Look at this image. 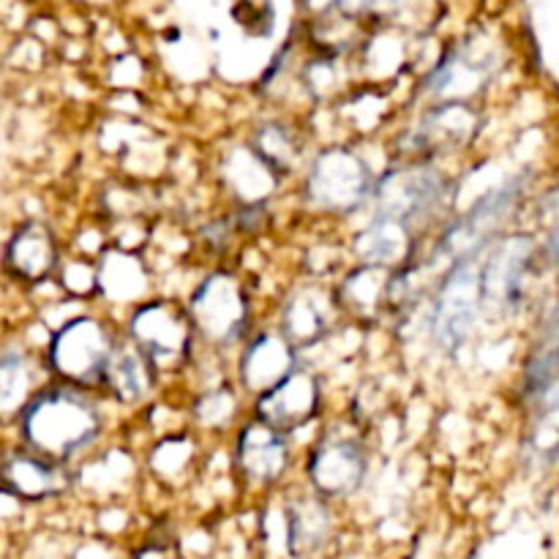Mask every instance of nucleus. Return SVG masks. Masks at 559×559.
Listing matches in <instances>:
<instances>
[{"instance_id":"obj_1","label":"nucleus","mask_w":559,"mask_h":559,"mask_svg":"<svg viewBox=\"0 0 559 559\" xmlns=\"http://www.w3.org/2000/svg\"><path fill=\"white\" fill-rule=\"evenodd\" d=\"M102 431L98 409L74 388H49L27 402L22 435L33 453L52 464L69 462L96 442Z\"/></svg>"},{"instance_id":"obj_2","label":"nucleus","mask_w":559,"mask_h":559,"mask_svg":"<svg viewBox=\"0 0 559 559\" xmlns=\"http://www.w3.org/2000/svg\"><path fill=\"white\" fill-rule=\"evenodd\" d=\"M112 349V333L102 322L82 317L55 333L52 347H49V366L71 385L102 388Z\"/></svg>"},{"instance_id":"obj_3","label":"nucleus","mask_w":559,"mask_h":559,"mask_svg":"<svg viewBox=\"0 0 559 559\" xmlns=\"http://www.w3.org/2000/svg\"><path fill=\"white\" fill-rule=\"evenodd\" d=\"M519 194H522V186H519L516 180H511L508 186H502V189L491 191L484 200L475 202V207H469L467 216L459 218V222L442 235L440 254L453 260L451 265L478 260L480 251L491 243L497 229L506 224V216L513 211Z\"/></svg>"},{"instance_id":"obj_4","label":"nucleus","mask_w":559,"mask_h":559,"mask_svg":"<svg viewBox=\"0 0 559 559\" xmlns=\"http://www.w3.org/2000/svg\"><path fill=\"white\" fill-rule=\"evenodd\" d=\"M484 306L480 293V262H456L448 273L435 306V338L445 349H456L473 331L478 320V309Z\"/></svg>"},{"instance_id":"obj_5","label":"nucleus","mask_w":559,"mask_h":559,"mask_svg":"<svg viewBox=\"0 0 559 559\" xmlns=\"http://www.w3.org/2000/svg\"><path fill=\"white\" fill-rule=\"evenodd\" d=\"M309 191L317 205L355 211L371 191L369 167L349 151H328L314 162Z\"/></svg>"},{"instance_id":"obj_6","label":"nucleus","mask_w":559,"mask_h":559,"mask_svg":"<svg viewBox=\"0 0 559 559\" xmlns=\"http://www.w3.org/2000/svg\"><path fill=\"white\" fill-rule=\"evenodd\" d=\"M448 183L431 169H404L391 173L380 186L382 216L413 227V222L435 216L448 200Z\"/></svg>"},{"instance_id":"obj_7","label":"nucleus","mask_w":559,"mask_h":559,"mask_svg":"<svg viewBox=\"0 0 559 559\" xmlns=\"http://www.w3.org/2000/svg\"><path fill=\"white\" fill-rule=\"evenodd\" d=\"M535 243L530 238H508L495 249L491 260L480 265V293L484 304L516 309L533 273Z\"/></svg>"},{"instance_id":"obj_8","label":"nucleus","mask_w":559,"mask_h":559,"mask_svg":"<svg viewBox=\"0 0 559 559\" xmlns=\"http://www.w3.org/2000/svg\"><path fill=\"white\" fill-rule=\"evenodd\" d=\"M189 322L211 342H235L246 322V304L238 284L227 276L207 278L191 300Z\"/></svg>"},{"instance_id":"obj_9","label":"nucleus","mask_w":559,"mask_h":559,"mask_svg":"<svg viewBox=\"0 0 559 559\" xmlns=\"http://www.w3.org/2000/svg\"><path fill=\"white\" fill-rule=\"evenodd\" d=\"M317 407H320V385H317L309 371H300L298 366L276 388H271V391L257 399L260 424L282 431L284 437H287V431L309 424L314 418Z\"/></svg>"},{"instance_id":"obj_10","label":"nucleus","mask_w":559,"mask_h":559,"mask_svg":"<svg viewBox=\"0 0 559 559\" xmlns=\"http://www.w3.org/2000/svg\"><path fill=\"white\" fill-rule=\"evenodd\" d=\"M309 475L322 497H347L364 484L366 453L353 437H328L311 456Z\"/></svg>"},{"instance_id":"obj_11","label":"nucleus","mask_w":559,"mask_h":559,"mask_svg":"<svg viewBox=\"0 0 559 559\" xmlns=\"http://www.w3.org/2000/svg\"><path fill=\"white\" fill-rule=\"evenodd\" d=\"M189 317L175 311L167 304H153L134 317V344L147 355L151 364H167V360L183 355L189 344Z\"/></svg>"},{"instance_id":"obj_12","label":"nucleus","mask_w":559,"mask_h":559,"mask_svg":"<svg viewBox=\"0 0 559 559\" xmlns=\"http://www.w3.org/2000/svg\"><path fill=\"white\" fill-rule=\"evenodd\" d=\"M289 445L282 431L265 424L246 426L238 440V467L254 484H271L287 469Z\"/></svg>"},{"instance_id":"obj_13","label":"nucleus","mask_w":559,"mask_h":559,"mask_svg":"<svg viewBox=\"0 0 559 559\" xmlns=\"http://www.w3.org/2000/svg\"><path fill=\"white\" fill-rule=\"evenodd\" d=\"M63 467L36 456V453H16L0 464V489L20 500H44V497L63 491Z\"/></svg>"},{"instance_id":"obj_14","label":"nucleus","mask_w":559,"mask_h":559,"mask_svg":"<svg viewBox=\"0 0 559 559\" xmlns=\"http://www.w3.org/2000/svg\"><path fill=\"white\" fill-rule=\"evenodd\" d=\"M153 382V364L136 344L115 342L112 358H109L107 371H104V385L115 399L131 404L140 402Z\"/></svg>"},{"instance_id":"obj_15","label":"nucleus","mask_w":559,"mask_h":559,"mask_svg":"<svg viewBox=\"0 0 559 559\" xmlns=\"http://www.w3.org/2000/svg\"><path fill=\"white\" fill-rule=\"evenodd\" d=\"M295 355L289 344H284L276 336H262L260 342L251 344V349L243 358V382L257 396L276 388L284 377L293 374Z\"/></svg>"},{"instance_id":"obj_16","label":"nucleus","mask_w":559,"mask_h":559,"mask_svg":"<svg viewBox=\"0 0 559 559\" xmlns=\"http://www.w3.org/2000/svg\"><path fill=\"white\" fill-rule=\"evenodd\" d=\"M58 262V246L44 224H25L9 246V265L27 282H41Z\"/></svg>"},{"instance_id":"obj_17","label":"nucleus","mask_w":559,"mask_h":559,"mask_svg":"<svg viewBox=\"0 0 559 559\" xmlns=\"http://www.w3.org/2000/svg\"><path fill=\"white\" fill-rule=\"evenodd\" d=\"M409 246H413V235L407 224L377 216V222L358 238V254L371 267L402 265L409 257Z\"/></svg>"},{"instance_id":"obj_18","label":"nucleus","mask_w":559,"mask_h":559,"mask_svg":"<svg viewBox=\"0 0 559 559\" xmlns=\"http://www.w3.org/2000/svg\"><path fill=\"white\" fill-rule=\"evenodd\" d=\"M331 533V516L320 500H295L289 511V544L295 551L317 549Z\"/></svg>"},{"instance_id":"obj_19","label":"nucleus","mask_w":559,"mask_h":559,"mask_svg":"<svg viewBox=\"0 0 559 559\" xmlns=\"http://www.w3.org/2000/svg\"><path fill=\"white\" fill-rule=\"evenodd\" d=\"M31 369L22 355H3L0 358V418L20 413L31 396Z\"/></svg>"},{"instance_id":"obj_20","label":"nucleus","mask_w":559,"mask_h":559,"mask_svg":"<svg viewBox=\"0 0 559 559\" xmlns=\"http://www.w3.org/2000/svg\"><path fill=\"white\" fill-rule=\"evenodd\" d=\"M284 328H287V336L295 344L317 342L322 336V331H325V309L317 300H309L306 295H300L287 309Z\"/></svg>"},{"instance_id":"obj_21","label":"nucleus","mask_w":559,"mask_h":559,"mask_svg":"<svg viewBox=\"0 0 559 559\" xmlns=\"http://www.w3.org/2000/svg\"><path fill=\"white\" fill-rule=\"evenodd\" d=\"M254 147L257 156L271 169H278V173H284L295 158V142L289 136V131L282 129V126H265V129H260Z\"/></svg>"}]
</instances>
